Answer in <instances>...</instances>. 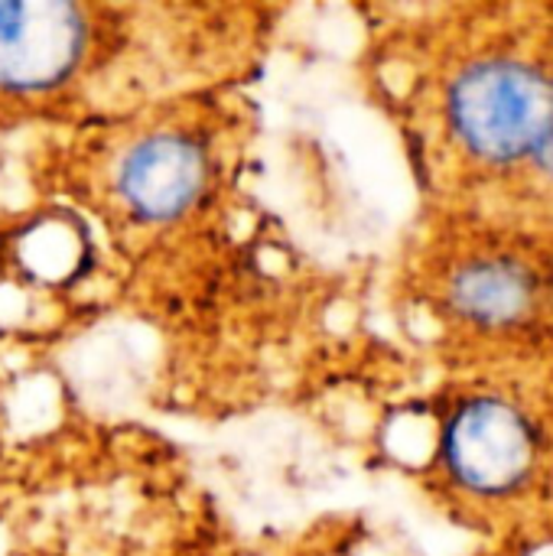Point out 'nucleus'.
<instances>
[{
    "mask_svg": "<svg viewBox=\"0 0 553 556\" xmlns=\"http://www.w3.org/2000/svg\"><path fill=\"white\" fill-rule=\"evenodd\" d=\"M447 117L469 156L538 166L553 137V65L508 49L476 55L450 85Z\"/></svg>",
    "mask_w": 553,
    "mask_h": 556,
    "instance_id": "f257e3e1",
    "label": "nucleus"
},
{
    "mask_svg": "<svg viewBox=\"0 0 553 556\" xmlns=\"http://www.w3.org/2000/svg\"><path fill=\"white\" fill-rule=\"evenodd\" d=\"M538 427L502 397H476L447 430V466L473 495H512L538 469Z\"/></svg>",
    "mask_w": 553,
    "mask_h": 556,
    "instance_id": "f03ea898",
    "label": "nucleus"
},
{
    "mask_svg": "<svg viewBox=\"0 0 553 556\" xmlns=\"http://www.w3.org/2000/svg\"><path fill=\"white\" fill-rule=\"evenodd\" d=\"M447 296L460 319L486 332H518L551 309V267L531 251L499 244L463 261L450 277Z\"/></svg>",
    "mask_w": 553,
    "mask_h": 556,
    "instance_id": "7ed1b4c3",
    "label": "nucleus"
},
{
    "mask_svg": "<svg viewBox=\"0 0 553 556\" xmlns=\"http://www.w3.org/2000/svg\"><path fill=\"white\" fill-rule=\"evenodd\" d=\"M85 46L78 7L62 0H0V88L33 91L65 78Z\"/></svg>",
    "mask_w": 553,
    "mask_h": 556,
    "instance_id": "20e7f679",
    "label": "nucleus"
},
{
    "mask_svg": "<svg viewBox=\"0 0 553 556\" xmlns=\"http://www.w3.org/2000/svg\"><path fill=\"white\" fill-rule=\"evenodd\" d=\"M205 179L202 150L176 134H160L137 143L121 166L124 199L150 218H169L192 205Z\"/></svg>",
    "mask_w": 553,
    "mask_h": 556,
    "instance_id": "39448f33",
    "label": "nucleus"
},
{
    "mask_svg": "<svg viewBox=\"0 0 553 556\" xmlns=\"http://www.w3.org/2000/svg\"><path fill=\"white\" fill-rule=\"evenodd\" d=\"M538 169L548 176V182H553V137L551 143H548V150L541 153V160H538Z\"/></svg>",
    "mask_w": 553,
    "mask_h": 556,
    "instance_id": "423d86ee",
    "label": "nucleus"
}]
</instances>
